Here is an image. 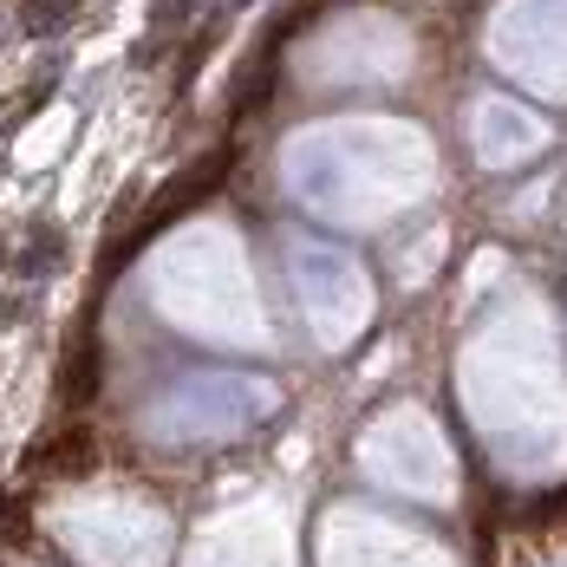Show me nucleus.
I'll return each mask as SVG.
<instances>
[{
  "mask_svg": "<svg viewBox=\"0 0 567 567\" xmlns=\"http://www.w3.org/2000/svg\"><path fill=\"white\" fill-rule=\"evenodd\" d=\"M47 99H53V85H27V92H20L13 105H0V137H7V131H13L20 117H33V112H40Z\"/></svg>",
  "mask_w": 567,
  "mask_h": 567,
  "instance_id": "39448f33",
  "label": "nucleus"
},
{
  "mask_svg": "<svg viewBox=\"0 0 567 567\" xmlns=\"http://www.w3.org/2000/svg\"><path fill=\"white\" fill-rule=\"evenodd\" d=\"M99 340H85V346H72L65 352V365H59V404L65 411H79V404H92L99 398Z\"/></svg>",
  "mask_w": 567,
  "mask_h": 567,
  "instance_id": "7ed1b4c3",
  "label": "nucleus"
},
{
  "mask_svg": "<svg viewBox=\"0 0 567 567\" xmlns=\"http://www.w3.org/2000/svg\"><path fill=\"white\" fill-rule=\"evenodd\" d=\"M0 268H7V241H0Z\"/></svg>",
  "mask_w": 567,
  "mask_h": 567,
  "instance_id": "9d476101",
  "label": "nucleus"
},
{
  "mask_svg": "<svg viewBox=\"0 0 567 567\" xmlns=\"http://www.w3.org/2000/svg\"><path fill=\"white\" fill-rule=\"evenodd\" d=\"M13 320H20V300H13V293H0V327H13Z\"/></svg>",
  "mask_w": 567,
  "mask_h": 567,
  "instance_id": "6e6552de",
  "label": "nucleus"
},
{
  "mask_svg": "<svg viewBox=\"0 0 567 567\" xmlns=\"http://www.w3.org/2000/svg\"><path fill=\"white\" fill-rule=\"evenodd\" d=\"M196 13V0H157L151 7V27H176V20H189Z\"/></svg>",
  "mask_w": 567,
  "mask_h": 567,
  "instance_id": "0eeeda50",
  "label": "nucleus"
},
{
  "mask_svg": "<svg viewBox=\"0 0 567 567\" xmlns=\"http://www.w3.org/2000/svg\"><path fill=\"white\" fill-rule=\"evenodd\" d=\"M99 470V431L92 424H65L40 451H27V476H92Z\"/></svg>",
  "mask_w": 567,
  "mask_h": 567,
  "instance_id": "f03ea898",
  "label": "nucleus"
},
{
  "mask_svg": "<svg viewBox=\"0 0 567 567\" xmlns=\"http://www.w3.org/2000/svg\"><path fill=\"white\" fill-rule=\"evenodd\" d=\"M223 176H228V144H223V151H209V157H196L189 171H176L171 183H164V189L151 196V209L137 216V228H124L112 248H105V275H117V268H124V261H131V255H137V248L151 241V235H164V228H171L176 216H189L196 203H209Z\"/></svg>",
  "mask_w": 567,
  "mask_h": 567,
  "instance_id": "f257e3e1",
  "label": "nucleus"
},
{
  "mask_svg": "<svg viewBox=\"0 0 567 567\" xmlns=\"http://www.w3.org/2000/svg\"><path fill=\"white\" fill-rule=\"evenodd\" d=\"M59 255H65L59 228H40V248H27V255H20V268H27V275H47V268H59Z\"/></svg>",
  "mask_w": 567,
  "mask_h": 567,
  "instance_id": "423d86ee",
  "label": "nucleus"
},
{
  "mask_svg": "<svg viewBox=\"0 0 567 567\" xmlns=\"http://www.w3.org/2000/svg\"><path fill=\"white\" fill-rule=\"evenodd\" d=\"M235 7H248V0H223V7H216V13H235Z\"/></svg>",
  "mask_w": 567,
  "mask_h": 567,
  "instance_id": "1a4fd4ad",
  "label": "nucleus"
},
{
  "mask_svg": "<svg viewBox=\"0 0 567 567\" xmlns=\"http://www.w3.org/2000/svg\"><path fill=\"white\" fill-rule=\"evenodd\" d=\"M79 20V0H20V33L27 40H53Z\"/></svg>",
  "mask_w": 567,
  "mask_h": 567,
  "instance_id": "20e7f679",
  "label": "nucleus"
}]
</instances>
